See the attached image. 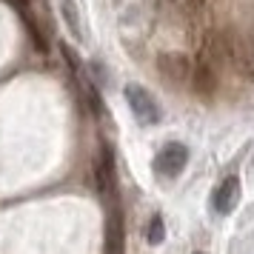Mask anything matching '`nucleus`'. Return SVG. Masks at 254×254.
Here are the masks:
<instances>
[{
  "label": "nucleus",
  "instance_id": "obj_6",
  "mask_svg": "<svg viewBox=\"0 0 254 254\" xmlns=\"http://www.w3.org/2000/svg\"><path fill=\"white\" fill-rule=\"evenodd\" d=\"M191 83H194V89L200 97H211L220 86V69L197 55V63L191 66Z\"/></svg>",
  "mask_w": 254,
  "mask_h": 254
},
{
  "label": "nucleus",
  "instance_id": "obj_9",
  "mask_svg": "<svg viewBox=\"0 0 254 254\" xmlns=\"http://www.w3.org/2000/svg\"><path fill=\"white\" fill-rule=\"evenodd\" d=\"M83 97H86V106H89V112H92L94 117H103V100H100V94H97V86H94L92 80L83 86Z\"/></svg>",
  "mask_w": 254,
  "mask_h": 254
},
{
  "label": "nucleus",
  "instance_id": "obj_10",
  "mask_svg": "<svg viewBox=\"0 0 254 254\" xmlns=\"http://www.w3.org/2000/svg\"><path fill=\"white\" fill-rule=\"evenodd\" d=\"M146 240L151 243V246H160L163 240H166V223H163V217H154L149 220V229H146Z\"/></svg>",
  "mask_w": 254,
  "mask_h": 254
},
{
  "label": "nucleus",
  "instance_id": "obj_13",
  "mask_svg": "<svg viewBox=\"0 0 254 254\" xmlns=\"http://www.w3.org/2000/svg\"><path fill=\"white\" fill-rule=\"evenodd\" d=\"M151 9H157V12H163V9H169V6H174L177 0H149Z\"/></svg>",
  "mask_w": 254,
  "mask_h": 254
},
{
  "label": "nucleus",
  "instance_id": "obj_11",
  "mask_svg": "<svg viewBox=\"0 0 254 254\" xmlns=\"http://www.w3.org/2000/svg\"><path fill=\"white\" fill-rule=\"evenodd\" d=\"M60 55H63V60L71 66V74H74V77H80V74H83V66H80V60H77V55H74V49L66 46V43H60Z\"/></svg>",
  "mask_w": 254,
  "mask_h": 254
},
{
  "label": "nucleus",
  "instance_id": "obj_7",
  "mask_svg": "<svg viewBox=\"0 0 254 254\" xmlns=\"http://www.w3.org/2000/svg\"><path fill=\"white\" fill-rule=\"evenodd\" d=\"M58 12H60V17H63L66 29H69L71 35H74V40H86V35H83V20H80V9H77V3H74V0H58Z\"/></svg>",
  "mask_w": 254,
  "mask_h": 254
},
{
  "label": "nucleus",
  "instance_id": "obj_1",
  "mask_svg": "<svg viewBox=\"0 0 254 254\" xmlns=\"http://www.w3.org/2000/svg\"><path fill=\"white\" fill-rule=\"evenodd\" d=\"M126 103H128V109L134 112V117H137L140 123H146V126L160 123L163 109L149 94V89H143V86H137V83H128L126 86Z\"/></svg>",
  "mask_w": 254,
  "mask_h": 254
},
{
  "label": "nucleus",
  "instance_id": "obj_2",
  "mask_svg": "<svg viewBox=\"0 0 254 254\" xmlns=\"http://www.w3.org/2000/svg\"><path fill=\"white\" fill-rule=\"evenodd\" d=\"M229 63L243 80L254 83V37L229 35Z\"/></svg>",
  "mask_w": 254,
  "mask_h": 254
},
{
  "label": "nucleus",
  "instance_id": "obj_8",
  "mask_svg": "<svg viewBox=\"0 0 254 254\" xmlns=\"http://www.w3.org/2000/svg\"><path fill=\"white\" fill-rule=\"evenodd\" d=\"M106 254H123V223L120 214H115V220L109 223V249Z\"/></svg>",
  "mask_w": 254,
  "mask_h": 254
},
{
  "label": "nucleus",
  "instance_id": "obj_14",
  "mask_svg": "<svg viewBox=\"0 0 254 254\" xmlns=\"http://www.w3.org/2000/svg\"><path fill=\"white\" fill-rule=\"evenodd\" d=\"M197 254H203V252H197Z\"/></svg>",
  "mask_w": 254,
  "mask_h": 254
},
{
  "label": "nucleus",
  "instance_id": "obj_5",
  "mask_svg": "<svg viewBox=\"0 0 254 254\" xmlns=\"http://www.w3.org/2000/svg\"><path fill=\"white\" fill-rule=\"evenodd\" d=\"M211 203H214V211H217V214H231V211L237 208V203H240V177H237V174L223 177L220 186L214 189Z\"/></svg>",
  "mask_w": 254,
  "mask_h": 254
},
{
  "label": "nucleus",
  "instance_id": "obj_3",
  "mask_svg": "<svg viewBox=\"0 0 254 254\" xmlns=\"http://www.w3.org/2000/svg\"><path fill=\"white\" fill-rule=\"evenodd\" d=\"M189 163V146L183 143H166L154 157V172L160 177H177Z\"/></svg>",
  "mask_w": 254,
  "mask_h": 254
},
{
  "label": "nucleus",
  "instance_id": "obj_12",
  "mask_svg": "<svg viewBox=\"0 0 254 254\" xmlns=\"http://www.w3.org/2000/svg\"><path fill=\"white\" fill-rule=\"evenodd\" d=\"M6 3L12 6L14 12H20L23 17H29V14H32V12H29V3H32V0H6Z\"/></svg>",
  "mask_w": 254,
  "mask_h": 254
},
{
  "label": "nucleus",
  "instance_id": "obj_4",
  "mask_svg": "<svg viewBox=\"0 0 254 254\" xmlns=\"http://www.w3.org/2000/svg\"><path fill=\"white\" fill-rule=\"evenodd\" d=\"M157 69L169 83H189L191 80V63L183 52H160L157 55Z\"/></svg>",
  "mask_w": 254,
  "mask_h": 254
}]
</instances>
